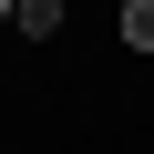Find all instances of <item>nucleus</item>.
<instances>
[{
  "label": "nucleus",
  "instance_id": "f257e3e1",
  "mask_svg": "<svg viewBox=\"0 0 154 154\" xmlns=\"http://www.w3.org/2000/svg\"><path fill=\"white\" fill-rule=\"evenodd\" d=\"M11 21H21L31 41H51V31H62V0H11Z\"/></svg>",
  "mask_w": 154,
  "mask_h": 154
},
{
  "label": "nucleus",
  "instance_id": "f03ea898",
  "mask_svg": "<svg viewBox=\"0 0 154 154\" xmlns=\"http://www.w3.org/2000/svg\"><path fill=\"white\" fill-rule=\"evenodd\" d=\"M123 41H134V51H154V0H123Z\"/></svg>",
  "mask_w": 154,
  "mask_h": 154
}]
</instances>
